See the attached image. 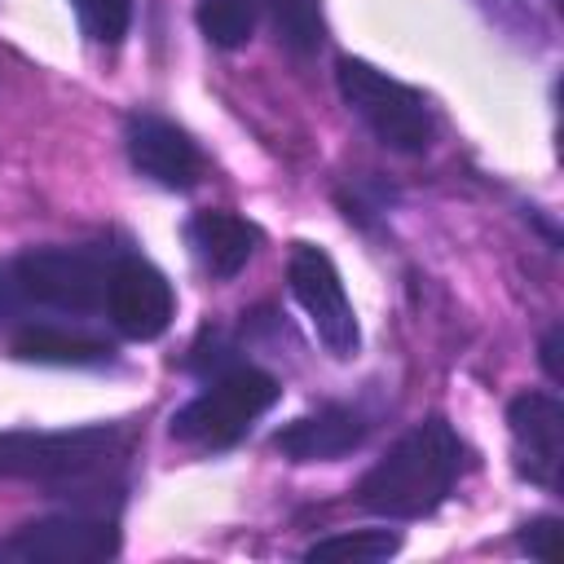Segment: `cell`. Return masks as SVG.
Returning a JSON list of instances; mask_svg holds the SVG:
<instances>
[{
    "mask_svg": "<svg viewBox=\"0 0 564 564\" xmlns=\"http://www.w3.org/2000/svg\"><path fill=\"white\" fill-rule=\"evenodd\" d=\"M463 467V445L445 419L414 423L357 485V502L388 520H423L432 516Z\"/></svg>",
    "mask_w": 564,
    "mask_h": 564,
    "instance_id": "obj_1",
    "label": "cell"
},
{
    "mask_svg": "<svg viewBox=\"0 0 564 564\" xmlns=\"http://www.w3.org/2000/svg\"><path fill=\"white\" fill-rule=\"evenodd\" d=\"M278 379L256 370V366H234L225 375H216L189 405H181L172 414V436L198 449H225L234 441L247 436V427L273 410L278 401Z\"/></svg>",
    "mask_w": 564,
    "mask_h": 564,
    "instance_id": "obj_2",
    "label": "cell"
},
{
    "mask_svg": "<svg viewBox=\"0 0 564 564\" xmlns=\"http://www.w3.org/2000/svg\"><path fill=\"white\" fill-rule=\"evenodd\" d=\"M335 84L339 97L352 106V115L397 154H423L432 145V115L423 106V97L383 75L379 66L361 62V57H339L335 62Z\"/></svg>",
    "mask_w": 564,
    "mask_h": 564,
    "instance_id": "obj_3",
    "label": "cell"
},
{
    "mask_svg": "<svg viewBox=\"0 0 564 564\" xmlns=\"http://www.w3.org/2000/svg\"><path fill=\"white\" fill-rule=\"evenodd\" d=\"M110 260L93 247H31L9 264L4 291L22 304L57 313H93L106 304Z\"/></svg>",
    "mask_w": 564,
    "mask_h": 564,
    "instance_id": "obj_4",
    "label": "cell"
},
{
    "mask_svg": "<svg viewBox=\"0 0 564 564\" xmlns=\"http://www.w3.org/2000/svg\"><path fill=\"white\" fill-rule=\"evenodd\" d=\"M115 427L0 432V480H79L115 458Z\"/></svg>",
    "mask_w": 564,
    "mask_h": 564,
    "instance_id": "obj_5",
    "label": "cell"
},
{
    "mask_svg": "<svg viewBox=\"0 0 564 564\" xmlns=\"http://www.w3.org/2000/svg\"><path fill=\"white\" fill-rule=\"evenodd\" d=\"M286 282H291V295L300 300L304 317L313 322L322 348L330 357H352L361 344V330H357V313L348 304L335 260L313 242H295V251L286 260Z\"/></svg>",
    "mask_w": 564,
    "mask_h": 564,
    "instance_id": "obj_6",
    "label": "cell"
},
{
    "mask_svg": "<svg viewBox=\"0 0 564 564\" xmlns=\"http://www.w3.org/2000/svg\"><path fill=\"white\" fill-rule=\"evenodd\" d=\"M115 551H119L115 520L79 516V511L18 524L4 538V555L35 560V564H97V560H110Z\"/></svg>",
    "mask_w": 564,
    "mask_h": 564,
    "instance_id": "obj_7",
    "label": "cell"
},
{
    "mask_svg": "<svg viewBox=\"0 0 564 564\" xmlns=\"http://www.w3.org/2000/svg\"><path fill=\"white\" fill-rule=\"evenodd\" d=\"M106 313L128 339H159L176 313L172 282L141 256H119L106 278Z\"/></svg>",
    "mask_w": 564,
    "mask_h": 564,
    "instance_id": "obj_8",
    "label": "cell"
},
{
    "mask_svg": "<svg viewBox=\"0 0 564 564\" xmlns=\"http://www.w3.org/2000/svg\"><path fill=\"white\" fill-rule=\"evenodd\" d=\"M516 471L542 489H560L564 467V405L551 392H520L507 405Z\"/></svg>",
    "mask_w": 564,
    "mask_h": 564,
    "instance_id": "obj_9",
    "label": "cell"
},
{
    "mask_svg": "<svg viewBox=\"0 0 564 564\" xmlns=\"http://www.w3.org/2000/svg\"><path fill=\"white\" fill-rule=\"evenodd\" d=\"M123 145H128L132 167L141 176H150L154 185H163V189H189L203 172L198 145L176 123H167L159 115H132L128 132H123Z\"/></svg>",
    "mask_w": 564,
    "mask_h": 564,
    "instance_id": "obj_10",
    "label": "cell"
},
{
    "mask_svg": "<svg viewBox=\"0 0 564 564\" xmlns=\"http://www.w3.org/2000/svg\"><path fill=\"white\" fill-rule=\"evenodd\" d=\"M366 436V419L348 405H322L317 414H304L295 423H286L273 445L291 458V463H330L344 458L348 449H357Z\"/></svg>",
    "mask_w": 564,
    "mask_h": 564,
    "instance_id": "obj_11",
    "label": "cell"
},
{
    "mask_svg": "<svg viewBox=\"0 0 564 564\" xmlns=\"http://www.w3.org/2000/svg\"><path fill=\"white\" fill-rule=\"evenodd\" d=\"M185 234H189L198 264L212 278H234L256 251V229L234 212H198Z\"/></svg>",
    "mask_w": 564,
    "mask_h": 564,
    "instance_id": "obj_12",
    "label": "cell"
},
{
    "mask_svg": "<svg viewBox=\"0 0 564 564\" xmlns=\"http://www.w3.org/2000/svg\"><path fill=\"white\" fill-rule=\"evenodd\" d=\"M13 352L22 361H40V366H101V361H110V344L75 335L66 326H48V322L18 326Z\"/></svg>",
    "mask_w": 564,
    "mask_h": 564,
    "instance_id": "obj_13",
    "label": "cell"
},
{
    "mask_svg": "<svg viewBox=\"0 0 564 564\" xmlns=\"http://www.w3.org/2000/svg\"><path fill=\"white\" fill-rule=\"evenodd\" d=\"M401 551V533L392 529H339L317 538L304 560H322V564H379L388 555Z\"/></svg>",
    "mask_w": 564,
    "mask_h": 564,
    "instance_id": "obj_14",
    "label": "cell"
},
{
    "mask_svg": "<svg viewBox=\"0 0 564 564\" xmlns=\"http://www.w3.org/2000/svg\"><path fill=\"white\" fill-rule=\"evenodd\" d=\"M264 4L278 40L291 48V53H313L326 35V22H322V0H256Z\"/></svg>",
    "mask_w": 564,
    "mask_h": 564,
    "instance_id": "obj_15",
    "label": "cell"
},
{
    "mask_svg": "<svg viewBox=\"0 0 564 564\" xmlns=\"http://www.w3.org/2000/svg\"><path fill=\"white\" fill-rule=\"evenodd\" d=\"M194 18L216 48H242L256 31V0H198Z\"/></svg>",
    "mask_w": 564,
    "mask_h": 564,
    "instance_id": "obj_16",
    "label": "cell"
},
{
    "mask_svg": "<svg viewBox=\"0 0 564 564\" xmlns=\"http://www.w3.org/2000/svg\"><path fill=\"white\" fill-rule=\"evenodd\" d=\"M70 4H75V18H79V26H84L88 40L119 44L128 35L132 0H70Z\"/></svg>",
    "mask_w": 564,
    "mask_h": 564,
    "instance_id": "obj_17",
    "label": "cell"
},
{
    "mask_svg": "<svg viewBox=\"0 0 564 564\" xmlns=\"http://www.w3.org/2000/svg\"><path fill=\"white\" fill-rule=\"evenodd\" d=\"M555 538H560V520L542 516V520L524 524V533H520V546H524L529 555H538V560H555Z\"/></svg>",
    "mask_w": 564,
    "mask_h": 564,
    "instance_id": "obj_18",
    "label": "cell"
},
{
    "mask_svg": "<svg viewBox=\"0 0 564 564\" xmlns=\"http://www.w3.org/2000/svg\"><path fill=\"white\" fill-rule=\"evenodd\" d=\"M560 326H551L546 335H542V370L551 375V379H560Z\"/></svg>",
    "mask_w": 564,
    "mask_h": 564,
    "instance_id": "obj_19",
    "label": "cell"
}]
</instances>
